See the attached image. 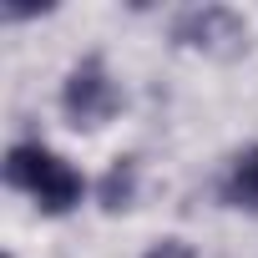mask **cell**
<instances>
[{"label":"cell","instance_id":"5","mask_svg":"<svg viewBox=\"0 0 258 258\" xmlns=\"http://www.w3.org/2000/svg\"><path fill=\"white\" fill-rule=\"evenodd\" d=\"M132 187H137V162L132 157H116L111 162V172L101 177V208H126V203H132Z\"/></svg>","mask_w":258,"mask_h":258},{"label":"cell","instance_id":"3","mask_svg":"<svg viewBox=\"0 0 258 258\" xmlns=\"http://www.w3.org/2000/svg\"><path fill=\"white\" fill-rule=\"evenodd\" d=\"M177 41H187V46H218V41H243V21L233 16V11H218V6H208V11H187L182 21H177Z\"/></svg>","mask_w":258,"mask_h":258},{"label":"cell","instance_id":"2","mask_svg":"<svg viewBox=\"0 0 258 258\" xmlns=\"http://www.w3.org/2000/svg\"><path fill=\"white\" fill-rule=\"evenodd\" d=\"M66 116L76 121V126H101L116 106H121V91L106 81V71H101V61L91 56V61H81L76 71H71V81H66Z\"/></svg>","mask_w":258,"mask_h":258},{"label":"cell","instance_id":"6","mask_svg":"<svg viewBox=\"0 0 258 258\" xmlns=\"http://www.w3.org/2000/svg\"><path fill=\"white\" fill-rule=\"evenodd\" d=\"M147 258H192V248H187L182 238H162V243H157Z\"/></svg>","mask_w":258,"mask_h":258},{"label":"cell","instance_id":"1","mask_svg":"<svg viewBox=\"0 0 258 258\" xmlns=\"http://www.w3.org/2000/svg\"><path fill=\"white\" fill-rule=\"evenodd\" d=\"M6 182L11 187H26L41 203V213H71L81 203V172L66 157L46 152V147H11Z\"/></svg>","mask_w":258,"mask_h":258},{"label":"cell","instance_id":"4","mask_svg":"<svg viewBox=\"0 0 258 258\" xmlns=\"http://www.w3.org/2000/svg\"><path fill=\"white\" fill-rule=\"evenodd\" d=\"M223 198H228L233 208L258 213V147H248V152L233 157V172H228V182H223Z\"/></svg>","mask_w":258,"mask_h":258}]
</instances>
